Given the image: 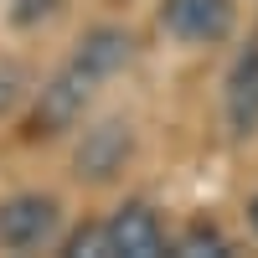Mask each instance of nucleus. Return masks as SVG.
I'll return each instance as SVG.
<instances>
[{"instance_id": "1", "label": "nucleus", "mask_w": 258, "mask_h": 258, "mask_svg": "<svg viewBox=\"0 0 258 258\" xmlns=\"http://www.w3.org/2000/svg\"><path fill=\"white\" fill-rule=\"evenodd\" d=\"M88 93H93V78L78 68V62H68L47 88L36 93V109H31V135L52 140V135H68V129L83 119V109H88Z\"/></svg>"}, {"instance_id": "2", "label": "nucleus", "mask_w": 258, "mask_h": 258, "mask_svg": "<svg viewBox=\"0 0 258 258\" xmlns=\"http://www.w3.org/2000/svg\"><path fill=\"white\" fill-rule=\"evenodd\" d=\"M57 222H62L57 197H41V191L6 197V202H0V248L31 253V248H41V243H52Z\"/></svg>"}, {"instance_id": "3", "label": "nucleus", "mask_w": 258, "mask_h": 258, "mask_svg": "<svg viewBox=\"0 0 258 258\" xmlns=\"http://www.w3.org/2000/svg\"><path fill=\"white\" fill-rule=\"evenodd\" d=\"M160 26L176 41L212 47L232 31V0H160Z\"/></svg>"}, {"instance_id": "4", "label": "nucleus", "mask_w": 258, "mask_h": 258, "mask_svg": "<svg viewBox=\"0 0 258 258\" xmlns=\"http://www.w3.org/2000/svg\"><path fill=\"white\" fill-rule=\"evenodd\" d=\"M129 150H135L129 124H124V119H103V124H93L88 135H83L73 165H78V176H88V181H109L114 170H124Z\"/></svg>"}, {"instance_id": "5", "label": "nucleus", "mask_w": 258, "mask_h": 258, "mask_svg": "<svg viewBox=\"0 0 258 258\" xmlns=\"http://www.w3.org/2000/svg\"><path fill=\"white\" fill-rule=\"evenodd\" d=\"M103 232H109V253H124V258H155V253H165L160 217L145 202H124L114 217L103 222Z\"/></svg>"}, {"instance_id": "6", "label": "nucleus", "mask_w": 258, "mask_h": 258, "mask_svg": "<svg viewBox=\"0 0 258 258\" xmlns=\"http://www.w3.org/2000/svg\"><path fill=\"white\" fill-rule=\"evenodd\" d=\"M129 57H135V41H129V31H119V26H93V31H83V36H78V52H73V62H78L93 83H98V78H114Z\"/></svg>"}, {"instance_id": "7", "label": "nucleus", "mask_w": 258, "mask_h": 258, "mask_svg": "<svg viewBox=\"0 0 258 258\" xmlns=\"http://www.w3.org/2000/svg\"><path fill=\"white\" fill-rule=\"evenodd\" d=\"M227 124H232V135L258 129V47H248L227 73Z\"/></svg>"}, {"instance_id": "8", "label": "nucleus", "mask_w": 258, "mask_h": 258, "mask_svg": "<svg viewBox=\"0 0 258 258\" xmlns=\"http://www.w3.org/2000/svg\"><path fill=\"white\" fill-rule=\"evenodd\" d=\"M57 0H11V21L16 26H36L41 16H52Z\"/></svg>"}, {"instance_id": "9", "label": "nucleus", "mask_w": 258, "mask_h": 258, "mask_svg": "<svg viewBox=\"0 0 258 258\" xmlns=\"http://www.w3.org/2000/svg\"><path fill=\"white\" fill-rule=\"evenodd\" d=\"M21 88H26V78H21V68H0V119H6L11 109H16V98H21Z\"/></svg>"}, {"instance_id": "10", "label": "nucleus", "mask_w": 258, "mask_h": 258, "mask_svg": "<svg viewBox=\"0 0 258 258\" xmlns=\"http://www.w3.org/2000/svg\"><path fill=\"white\" fill-rule=\"evenodd\" d=\"M68 253H109V232L93 227V232H78V238L68 243Z\"/></svg>"}, {"instance_id": "11", "label": "nucleus", "mask_w": 258, "mask_h": 258, "mask_svg": "<svg viewBox=\"0 0 258 258\" xmlns=\"http://www.w3.org/2000/svg\"><path fill=\"white\" fill-rule=\"evenodd\" d=\"M248 222H253V232H258V197H253V207H248Z\"/></svg>"}]
</instances>
